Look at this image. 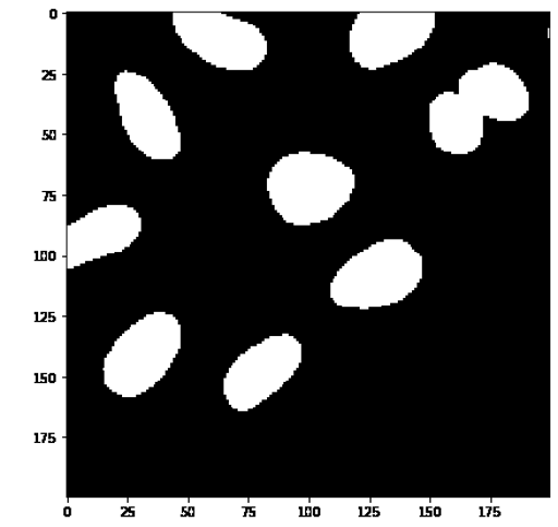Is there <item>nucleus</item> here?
<instances>
[{
	"label": "nucleus",
	"instance_id": "f257e3e1",
	"mask_svg": "<svg viewBox=\"0 0 558 527\" xmlns=\"http://www.w3.org/2000/svg\"><path fill=\"white\" fill-rule=\"evenodd\" d=\"M65 516H71V510H69V507L65 510Z\"/></svg>",
	"mask_w": 558,
	"mask_h": 527
}]
</instances>
